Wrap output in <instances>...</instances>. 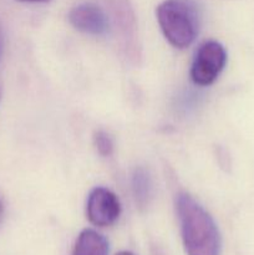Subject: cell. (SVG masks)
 I'll return each instance as SVG.
<instances>
[{
    "label": "cell",
    "instance_id": "1",
    "mask_svg": "<svg viewBox=\"0 0 254 255\" xmlns=\"http://www.w3.org/2000/svg\"><path fill=\"white\" fill-rule=\"evenodd\" d=\"M176 212L187 255H221L222 238L211 214L189 194L179 193Z\"/></svg>",
    "mask_w": 254,
    "mask_h": 255
},
{
    "label": "cell",
    "instance_id": "2",
    "mask_svg": "<svg viewBox=\"0 0 254 255\" xmlns=\"http://www.w3.org/2000/svg\"><path fill=\"white\" fill-rule=\"evenodd\" d=\"M156 16L172 46L186 49L193 44L201 26V11L193 0H163L157 6Z\"/></svg>",
    "mask_w": 254,
    "mask_h": 255
},
{
    "label": "cell",
    "instance_id": "3",
    "mask_svg": "<svg viewBox=\"0 0 254 255\" xmlns=\"http://www.w3.org/2000/svg\"><path fill=\"white\" fill-rule=\"evenodd\" d=\"M227 64V51L223 45L216 40L203 42L197 50L192 62L191 80L202 87L211 86Z\"/></svg>",
    "mask_w": 254,
    "mask_h": 255
},
{
    "label": "cell",
    "instance_id": "4",
    "mask_svg": "<svg viewBox=\"0 0 254 255\" xmlns=\"http://www.w3.org/2000/svg\"><path fill=\"white\" fill-rule=\"evenodd\" d=\"M112 24L120 35L122 49L132 60L139 57L136 15L128 0H106Z\"/></svg>",
    "mask_w": 254,
    "mask_h": 255
},
{
    "label": "cell",
    "instance_id": "5",
    "mask_svg": "<svg viewBox=\"0 0 254 255\" xmlns=\"http://www.w3.org/2000/svg\"><path fill=\"white\" fill-rule=\"evenodd\" d=\"M121 216V203L116 194L105 187L90 192L86 202V217L95 227L105 228L117 222Z\"/></svg>",
    "mask_w": 254,
    "mask_h": 255
},
{
    "label": "cell",
    "instance_id": "6",
    "mask_svg": "<svg viewBox=\"0 0 254 255\" xmlns=\"http://www.w3.org/2000/svg\"><path fill=\"white\" fill-rule=\"evenodd\" d=\"M69 21L79 31L89 35H104L110 29V17L94 2H81L69 12Z\"/></svg>",
    "mask_w": 254,
    "mask_h": 255
},
{
    "label": "cell",
    "instance_id": "7",
    "mask_svg": "<svg viewBox=\"0 0 254 255\" xmlns=\"http://www.w3.org/2000/svg\"><path fill=\"white\" fill-rule=\"evenodd\" d=\"M72 255H109V242L95 229H84L77 237Z\"/></svg>",
    "mask_w": 254,
    "mask_h": 255
},
{
    "label": "cell",
    "instance_id": "8",
    "mask_svg": "<svg viewBox=\"0 0 254 255\" xmlns=\"http://www.w3.org/2000/svg\"><path fill=\"white\" fill-rule=\"evenodd\" d=\"M132 189L139 206H146L151 198L152 183L146 169L137 168L132 176Z\"/></svg>",
    "mask_w": 254,
    "mask_h": 255
},
{
    "label": "cell",
    "instance_id": "9",
    "mask_svg": "<svg viewBox=\"0 0 254 255\" xmlns=\"http://www.w3.org/2000/svg\"><path fill=\"white\" fill-rule=\"evenodd\" d=\"M94 143L102 157H110L114 153V141L105 131H97L94 136Z\"/></svg>",
    "mask_w": 254,
    "mask_h": 255
},
{
    "label": "cell",
    "instance_id": "10",
    "mask_svg": "<svg viewBox=\"0 0 254 255\" xmlns=\"http://www.w3.org/2000/svg\"><path fill=\"white\" fill-rule=\"evenodd\" d=\"M19 1H24V2H44V1H49V0H19Z\"/></svg>",
    "mask_w": 254,
    "mask_h": 255
},
{
    "label": "cell",
    "instance_id": "11",
    "mask_svg": "<svg viewBox=\"0 0 254 255\" xmlns=\"http://www.w3.org/2000/svg\"><path fill=\"white\" fill-rule=\"evenodd\" d=\"M116 255H134L133 253H132V252H127V251H124V252H120L119 254H116Z\"/></svg>",
    "mask_w": 254,
    "mask_h": 255
},
{
    "label": "cell",
    "instance_id": "12",
    "mask_svg": "<svg viewBox=\"0 0 254 255\" xmlns=\"http://www.w3.org/2000/svg\"><path fill=\"white\" fill-rule=\"evenodd\" d=\"M2 214V203H1V199H0V217Z\"/></svg>",
    "mask_w": 254,
    "mask_h": 255
}]
</instances>
